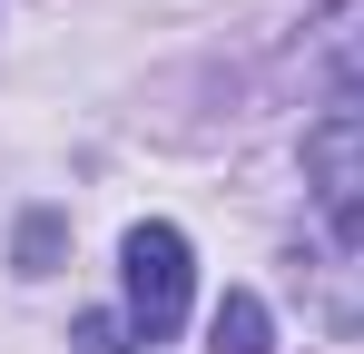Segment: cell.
Returning <instances> with one entry per match:
<instances>
[{
	"mask_svg": "<svg viewBox=\"0 0 364 354\" xmlns=\"http://www.w3.org/2000/svg\"><path fill=\"white\" fill-rule=\"evenodd\" d=\"M296 295L335 335H364V207H325V236L296 256Z\"/></svg>",
	"mask_w": 364,
	"mask_h": 354,
	"instance_id": "cell-1",
	"label": "cell"
},
{
	"mask_svg": "<svg viewBox=\"0 0 364 354\" xmlns=\"http://www.w3.org/2000/svg\"><path fill=\"white\" fill-rule=\"evenodd\" d=\"M128 325L148 335V345H168L187 325V236L178 227H128Z\"/></svg>",
	"mask_w": 364,
	"mask_h": 354,
	"instance_id": "cell-2",
	"label": "cell"
},
{
	"mask_svg": "<svg viewBox=\"0 0 364 354\" xmlns=\"http://www.w3.org/2000/svg\"><path fill=\"white\" fill-rule=\"evenodd\" d=\"M305 177L325 187V207H364V89L305 128Z\"/></svg>",
	"mask_w": 364,
	"mask_h": 354,
	"instance_id": "cell-3",
	"label": "cell"
},
{
	"mask_svg": "<svg viewBox=\"0 0 364 354\" xmlns=\"http://www.w3.org/2000/svg\"><path fill=\"white\" fill-rule=\"evenodd\" d=\"M305 59H315V69H335V79H364V0H335V10L315 20Z\"/></svg>",
	"mask_w": 364,
	"mask_h": 354,
	"instance_id": "cell-4",
	"label": "cell"
},
{
	"mask_svg": "<svg viewBox=\"0 0 364 354\" xmlns=\"http://www.w3.org/2000/svg\"><path fill=\"white\" fill-rule=\"evenodd\" d=\"M207 354H266V305L246 286L217 295V315H207Z\"/></svg>",
	"mask_w": 364,
	"mask_h": 354,
	"instance_id": "cell-5",
	"label": "cell"
},
{
	"mask_svg": "<svg viewBox=\"0 0 364 354\" xmlns=\"http://www.w3.org/2000/svg\"><path fill=\"white\" fill-rule=\"evenodd\" d=\"M50 256H60V217H30V236H20V266H30V276H40V266H50Z\"/></svg>",
	"mask_w": 364,
	"mask_h": 354,
	"instance_id": "cell-6",
	"label": "cell"
},
{
	"mask_svg": "<svg viewBox=\"0 0 364 354\" xmlns=\"http://www.w3.org/2000/svg\"><path fill=\"white\" fill-rule=\"evenodd\" d=\"M79 354H128V335H119V315H89V325H79Z\"/></svg>",
	"mask_w": 364,
	"mask_h": 354,
	"instance_id": "cell-7",
	"label": "cell"
}]
</instances>
